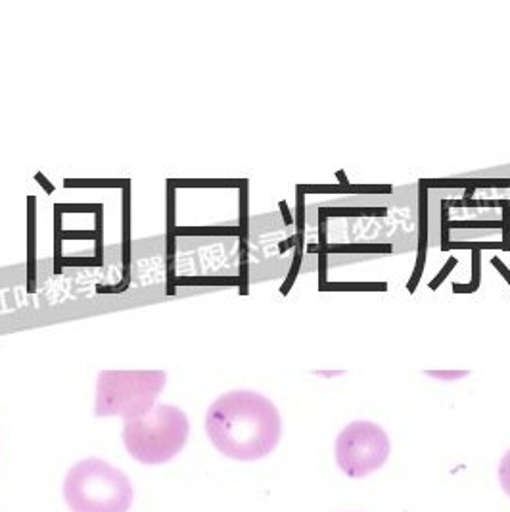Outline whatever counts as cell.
Listing matches in <instances>:
<instances>
[{
    "instance_id": "7",
    "label": "cell",
    "mask_w": 510,
    "mask_h": 512,
    "mask_svg": "<svg viewBox=\"0 0 510 512\" xmlns=\"http://www.w3.org/2000/svg\"><path fill=\"white\" fill-rule=\"evenodd\" d=\"M430 376H436V378H449V380H453V378H461V376H466L468 373H428Z\"/></svg>"
},
{
    "instance_id": "6",
    "label": "cell",
    "mask_w": 510,
    "mask_h": 512,
    "mask_svg": "<svg viewBox=\"0 0 510 512\" xmlns=\"http://www.w3.org/2000/svg\"><path fill=\"white\" fill-rule=\"evenodd\" d=\"M499 482L505 489V493L510 497V449L505 453L501 465H499Z\"/></svg>"
},
{
    "instance_id": "5",
    "label": "cell",
    "mask_w": 510,
    "mask_h": 512,
    "mask_svg": "<svg viewBox=\"0 0 510 512\" xmlns=\"http://www.w3.org/2000/svg\"><path fill=\"white\" fill-rule=\"evenodd\" d=\"M390 449V438L382 426L357 420L336 438V463L346 476L359 480L382 468L390 457Z\"/></svg>"
},
{
    "instance_id": "4",
    "label": "cell",
    "mask_w": 510,
    "mask_h": 512,
    "mask_svg": "<svg viewBox=\"0 0 510 512\" xmlns=\"http://www.w3.org/2000/svg\"><path fill=\"white\" fill-rule=\"evenodd\" d=\"M167 384L163 371H102L96 380V417L140 419L156 407Z\"/></svg>"
},
{
    "instance_id": "3",
    "label": "cell",
    "mask_w": 510,
    "mask_h": 512,
    "mask_svg": "<svg viewBox=\"0 0 510 512\" xmlns=\"http://www.w3.org/2000/svg\"><path fill=\"white\" fill-rule=\"evenodd\" d=\"M190 434V422L175 405H156L140 419L127 420L123 443L142 465H165L177 457Z\"/></svg>"
},
{
    "instance_id": "2",
    "label": "cell",
    "mask_w": 510,
    "mask_h": 512,
    "mask_svg": "<svg viewBox=\"0 0 510 512\" xmlns=\"http://www.w3.org/2000/svg\"><path fill=\"white\" fill-rule=\"evenodd\" d=\"M133 495L129 478L102 459H85L71 466L64 482L71 512H127Z\"/></svg>"
},
{
    "instance_id": "1",
    "label": "cell",
    "mask_w": 510,
    "mask_h": 512,
    "mask_svg": "<svg viewBox=\"0 0 510 512\" xmlns=\"http://www.w3.org/2000/svg\"><path fill=\"white\" fill-rule=\"evenodd\" d=\"M206 432L219 453L252 463L277 449L282 420L271 399L252 390H234L211 403Z\"/></svg>"
}]
</instances>
